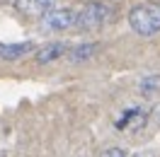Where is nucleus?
Listing matches in <instances>:
<instances>
[{"mask_svg": "<svg viewBox=\"0 0 160 157\" xmlns=\"http://www.w3.org/2000/svg\"><path fill=\"white\" fill-rule=\"evenodd\" d=\"M129 27L141 36H153L160 31V2H141L129 12Z\"/></svg>", "mask_w": 160, "mask_h": 157, "instance_id": "1", "label": "nucleus"}, {"mask_svg": "<svg viewBox=\"0 0 160 157\" xmlns=\"http://www.w3.org/2000/svg\"><path fill=\"white\" fill-rule=\"evenodd\" d=\"M114 17V7L100 0H92L88 5H82L78 10V27L80 29H100Z\"/></svg>", "mask_w": 160, "mask_h": 157, "instance_id": "2", "label": "nucleus"}, {"mask_svg": "<svg viewBox=\"0 0 160 157\" xmlns=\"http://www.w3.org/2000/svg\"><path fill=\"white\" fill-rule=\"evenodd\" d=\"M41 27L46 31H63L70 27H78V12L70 7H53L41 17Z\"/></svg>", "mask_w": 160, "mask_h": 157, "instance_id": "3", "label": "nucleus"}, {"mask_svg": "<svg viewBox=\"0 0 160 157\" xmlns=\"http://www.w3.org/2000/svg\"><path fill=\"white\" fill-rule=\"evenodd\" d=\"M58 0H15V7L27 17H44L49 10L56 7Z\"/></svg>", "mask_w": 160, "mask_h": 157, "instance_id": "4", "label": "nucleus"}, {"mask_svg": "<svg viewBox=\"0 0 160 157\" xmlns=\"http://www.w3.org/2000/svg\"><path fill=\"white\" fill-rule=\"evenodd\" d=\"M66 51H68V44H66V41H51V44H44V46L37 49V63H41V65L53 63V60H58Z\"/></svg>", "mask_w": 160, "mask_h": 157, "instance_id": "5", "label": "nucleus"}, {"mask_svg": "<svg viewBox=\"0 0 160 157\" xmlns=\"http://www.w3.org/2000/svg\"><path fill=\"white\" fill-rule=\"evenodd\" d=\"M34 51L32 41H20V44H0V60H17Z\"/></svg>", "mask_w": 160, "mask_h": 157, "instance_id": "6", "label": "nucleus"}, {"mask_svg": "<svg viewBox=\"0 0 160 157\" xmlns=\"http://www.w3.org/2000/svg\"><path fill=\"white\" fill-rule=\"evenodd\" d=\"M95 51H97V44H80V46H73L68 53L70 63H82V60H88L95 56Z\"/></svg>", "mask_w": 160, "mask_h": 157, "instance_id": "7", "label": "nucleus"}, {"mask_svg": "<svg viewBox=\"0 0 160 157\" xmlns=\"http://www.w3.org/2000/svg\"><path fill=\"white\" fill-rule=\"evenodd\" d=\"M133 121H146V114L141 111L138 107H133V109H126L124 114H121L119 118H117V128L119 131H124V128H129Z\"/></svg>", "mask_w": 160, "mask_h": 157, "instance_id": "8", "label": "nucleus"}, {"mask_svg": "<svg viewBox=\"0 0 160 157\" xmlns=\"http://www.w3.org/2000/svg\"><path fill=\"white\" fill-rule=\"evenodd\" d=\"M158 87H160V78H146L141 82V92L143 94H153Z\"/></svg>", "mask_w": 160, "mask_h": 157, "instance_id": "9", "label": "nucleus"}, {"mask_svg": "<svg viewBox=\"0 0 160 157\" xmlns=\"http://www.w3.org/2000/svg\"><path fill=\"white\" fill-rule=\"evenodd\" d=\"M102 157H126V155H124V150H119V147H112V150H107Z\"/></svg>", "mask_w": 160, "mask_h": 157, "instance_id": "10", "label": "nucleus"}, {"mask_svg": "<svg viewBox=\"0 0 160 157\" xmlns=\"http://www.w3.org/2000/svg\"><path fill=\"white\" fill-rule=\"evenodd\" d=\"M133 157H155V155H153V152H136Z\"/></svg>", "mask_w": 160, "mask_h": 157, "instance_id": "11", "label": "nucleus"}]
</instances>
